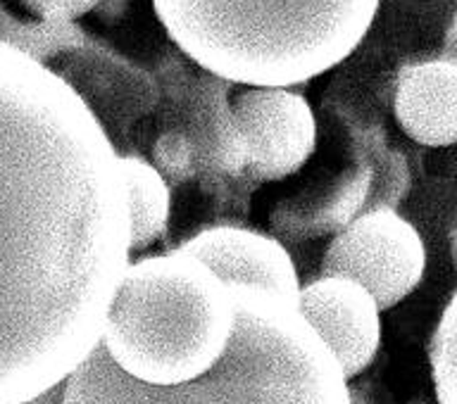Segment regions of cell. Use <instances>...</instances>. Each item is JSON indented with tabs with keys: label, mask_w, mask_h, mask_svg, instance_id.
Returning a JSON list of instances; mask_svg holds the SVG:
<instances>
[{
	"label": "cell",
	"mask_w": 457,
	"mask_h": 404,
	"mask_svg": "<svg viewBox=\"0 0 457 404\" xmlns=\"http://www.w3.org/2000/svg\"><path fill=\"white\" fill-rule=\"evenodd\" d=\"M0 404L64 383L100 348L129 271L121 157L57 71L0 43Z\"/></svg>",
	"instance_id": "cell-1"
},
{
	"label": "cell",
	"mask_w": 457,
	"mask_h": 404,
	"mask_svg": "<svg viewBox=\"0 0 457 404\" xmlns=\"http://www.w3.org/2000/svg\"><path fill=\"white\" fill-rule=\"evenodd\" d=\"M231 291L234 338L205 376L141 383L100 345L67 378L62 404H353L348 378L295 302L260 288Z\"/></svg>",
	"instance_id": "cell-2"
},
{
	"label": "cell",
	"mask_w": 457,
	"mask_h": 404,
	"mask_svg": "<svg viewBox=\"0 0 457 404\" xmlns=\"http://www.w3.org/2000/svg\"><path fill=\"white\" fill-rule=\"evenodd\" d=\"M381 0H153L170 38L212 77L305 84L360 45Z\"/></svg>",
	"instance_id": "cell-3"
},
{
	"label": "cell",
	"mask_w": 457,
	"mask_h": 404,
	"mask_svg": "<svg viewBox=\"0 0 457 404\" xmlns=\"http://www.w3.org/2000/svg\"><path fill=\"white\" fill-rule=\"evenodd\" d=\"M234 331L231 285L200 260L174 250L129 267L100 345L136 381L179 385L212 371Z\"/></svg>",
	"instance_id": "cell-4"
},
{
	"label": "cell",
	"mask_w": 457,
	"mask_h": 404,
	"mask_svg": "<svg viewBox=\"0 0 457 404\" xmlns=\"http://www.w3.org/2000/svg\"><path fill=\"white\" fill-rule=\"evenodd\" d=\"M427 248L420 231L393 210H374L336 234L321 260V276L364 285L381 309H391L421 284Z\"/></svg>",
	"instance_id": "cell-5"
},
{
	"label": "cell",
	"mask_w": 457,
	"mask_h": 404,
	"mask_svg": "<svg viewBox=\"0 0 457 404\" xmlns=\"http://www.w3.org/2000/svg\"><path fill=\"white\" fill-rule=\"evenodd\" d=\"M228 105L241 167L253 177H291L314 153L317 121L300 93L284 86H245Z\"/></svg>",
	"instance_id": "cell-6"
},
{
	"label": "cell",
	"mask_w": 457,
	"mask_h": 404,
	"mask_svg": "<svg viewBox=\"0 0 457 404\" xmlns=\"http://www.w3.org/2000/svg\"><path fill=\"white\" fill-rule=\"evenodd\" d=\"M298 309L327 342L348 381L377 357L381 307L364 285L343 276H321L300 291Z\"/></svg>",
	"instance_id": "cell-7"
},
{
	"label": "cell",
	"mask_w": 457,
	"mask_h": 404,
	"mask_svg": "<svg viewBox=\"0 0 457 404\" xmlns=\"http://www.w3.org/2000/svg\"><path fill=\"white\" fill-rule=\"evenodd\" d=\"M179 250L210 267L227 285L277 293L298 305L303 288L295 264L270 235L250 228L212 227L188 238Z\"/></svg>",
	"instance_id": "cell-8"
},
{
	"label": "cell",
	"mask_w": 457,
	"mask_h": 404,
	"mask_svg": "<svg viewBox=\"0 0 457 404\" xmlns=\"http://www.w3.org/2000/svg\"><path fill=\"white\" fill-rule=\"evenodd\" d=\"M393 114L414 143L448 148L457 143V62L436 57L405 64L395 77Z\"/></svg>",
	"instance_id": "cell-9"
},
{
	"label": "cell",
	"mask_w": 457,
	"mask_h": 404,
	"mask_svg": "<svg viewBox=\"0 0 457 404\" xmlns=\"http://www.w3.org/2000/svg\"><path fill=\"white\" fill-rule=\"evenodd\" d=\"M127 188L131 250H143L164 234L170 221V186L162 174L141 157H121Z\"/></svg>",
	"instance_id": "cell-10"
},
{
	"label": "cell",
	"mask_w": 457,
	"mask_h": 404,
	"mask_svg": "<svg viewBox=\"0 0 457 404\" xmlns=\"http://www.w3.org/2000/svg\"><path fill=\"white\" fill-rule=\"evenodd\" d=\"M24 55L46 62L62 50H77L84 43L81 29L74 21H43L17 20L10 10H3V41Z\"/></svg>",
	"instance_id": "cell-11"
},
{
	"label": "cell",
	"mask_w": 457,
	"mask_h": 404,
	"mask_svg": "<svg viewBox=\"0 0 457 404\" xmlns=\"http://www.w3.org/2000/svg\"><path fill=\"white\" fill-rule=\"evenodd\" d=\"M428 362L438 404H457V291L436 326Z\"/></svg>",
	"instance_id": "cell-12"
},
{
	"label": "cell",
	"mask_w": 457,
	"mask_h": 404,
	"mask_svg": "<svg viewBox=\"0 0 457 404\" xmlns=\"http://www.w3.org/2000/svg\"><path fill=\"white\" fill-rule=\"evenodd\" d=\"M34 20L74 21L91 12L100 0H17Z\"/></svg>",
	"instance_id": "cell-13"
},
{
	"label": "cell",
	"mask_w": 457,
	"mask_h": 404,
	"mask_svg": "<svg viewBox=\"0 0 457 404\" xmlns=\"http://www.w3.org/2000/svg\"><path fill=\"white\" fill-rule=\"evenodd\" d=\"M441 57L457 62V10H455V14L450 17V24H448V29H445V36H443Z\"/></svg>",
	"instance_id": "cell-14"
},
{
	"label": "cell",
	"mask_w": 457,
	"mask_h": 404,
	"mask_svg": "<svg viewBox=\"0 0 457 404\" xmlns=\"http://www.w3.org/2000/svg\"><path fill=\"white\" fill-rule=\"evenodd\" d=\"M67 383V381H64ZM64 383L55 385V388H50L48 392H43L38 398H31L27 402H20V404H62L64 402Z\"/></svg>",
	"instance_id": "cell-15"
},
{
	"label": "cell",
	"mask_w": 457,
	"mask_h": 404,
	"mask_svg": "<svg viewBox=\"0 0 457 404\" xmlns=\"http://www.w3.org/2000/svg\"><path fill=\"white\" fill-rule=\"evenodd\" d=\"M450 257H453V267H455L457 271V228L455 234H453V238H450Z\"/></svg>",
	"instance_id": "cell-16"
}]
</instances>
